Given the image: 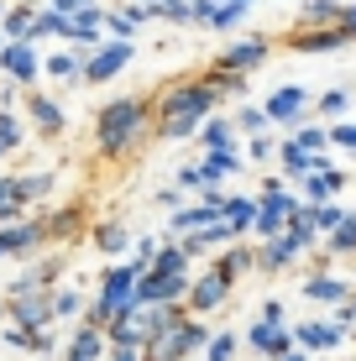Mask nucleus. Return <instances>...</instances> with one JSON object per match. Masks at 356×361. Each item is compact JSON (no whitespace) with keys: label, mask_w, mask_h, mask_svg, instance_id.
Returning <instances> with one entry per match:
<instances>
[{"label":"nucleus","mask_w":356,"mask_h":361,"mask_svg":"<svg viewBox=\"0 0 356 361\" xmlns=\"http://www.w3.org/2000/svg\"><path fill=\"white\" fill-rule=\"evenodd\" d=\"M152 99L147 94H121L94 116V152L100 157H131L152 136Z\"/></svg>","instance_id":"1"},{"label":"nucleus","mask_w":356,"mask_h":361,"mask_svg":"<svg viewBox=\"0 0 356 361\" xmlns=\"http://www.w3.org/2000/svg\"><path fill=\"white\" fill-rule=\"evenodd\" d=\"M137 278H142V262H121V267H105V278H100V293H94V304H90V314H84V325H94V330L116 325V319L131 309V288H137Z\"/></svg>","instance_id":"2"},{"label":"nucleus","mask_w":356,"mask_h":361,"mask_svg":"<svg viewBox=\"0 0 356 361\" xmlns=\"http://www.w3.org/2000/svg\"><path fill=\"white\" fill-rule=\"evenodd\" d=\"M204 341H210V325L194 319V314H183V319H173V325L147 345L142 361H194V356L204 351Z\"/></svg>","instance_id":"3"},{"label":"nucleus","mask_w":356,"mask_h":361,"mask_svg":"<svg viewBox=\"0 0 356 361\" xmlns=\"http://www.w3.org/2000/svg\"><path fill=\"white\" fill-rule=\"evenodd\" d=\"M236 293L226 278H220L215 267H204V272H194L189 278V293H183V309H189L194 319H204V314H215V309H226V298Z\"/></svg>","instance_id":"4"},{"label":"nucleus","mask_w":356,"mask_h":361,"mask_svg":"<svg viewBox=\"0 0 356 361\" xmlns=\"http://www.w3.org/2000/svg\"><path fill=\"white\" fill-rule=\"evenodd\" d=\"M0 314H6L16 330H47V325H53V304H47V293H6V309H0Z\"/></svg>","instance_id":"5"},{"label":"nucleus","mask_w":356,"mask_h":361,"mask_svg":"<svg viewBox=\"0 0 356 361\" xmlns=\"http://www.w3.org/2000/svg\"><path fill=\"white\" fill-rule=\"evenodd\" d=\"M220 204H226V194H200V204H178L173 209V220H168V231H173V241L178 235H194V231H204V226H215L220 220Z\"/></svg>","instance_id":"6"},{"label":"nucleus","mask_w":356,"mask_h":361,"mask_svg":"<svg viewBox=\"0 0 356 361\" xmlns=\"http://www.w3.org/2000/svg\"><path fill=\"white\" fill-rule=\"evenodd\" d=\"M304 110H309V90H304V84H283V90L267 94L262 116H267V126H299Z\"/></svg>","instance_id":"7"},{"label":"nucleus","mask_w":356,"mask_h":361,"mask_svg":"<svg viewBox=\"0 0 356 361\" xmlns=\"http://www.w3.org/2000/svg\"><path fill=\"white\" fill-rule=\"evenodd\" d=\"M262 58H267V42H262V37H247V42H231L226 53L215 58V73H226V79H247L252 68H262Z\"/></svg>","instance_id":"8"},{"label":"nucleus","mask_w":356,"mask_h":361,"mask_svg":"<svg viewBox=\"0 0 356 361\" xmlns=\"http://www.w3.org/2000/svg\"><path fill=\"white\" fill-rule=\"evenodd\" d=\"M131 63V42H100L94 47V58H84V84H110L121 68Z\"/></svg>","instance_id":"9"},{"label":"nucleus","mask_w":356,"mask_h":361,"mask_svg":"<svg viewBox=\"0 0 356 361\" xmlns=\"http://www.w3.org/2000/svg\"><path fill=\"white\" fill-rule=\"evenodd\" d=\"M288 335L299 351H340L346 345V330L336 319H304V325H288Z\"/></svg>","instance_id":"10"},{"label":"nucleus","mask_w":356,"mask_h":361,"mask_svg":"<svg viewBox=\"0 0 356 361\" xmlns=\"http://www.w3.org/2000/svg\"><path fill=\"white\" fill-rule=\"evenodd\" d=\"M0 73L21 90V84H32L37 73H42V58H37L32 42H6V47H0Z\"/></svg>","instance_id":"11"},{"label":"nucleus","mask_w":356,"mask_h":361,"mask_svg":"<svg viewBox=\"0 0 356 361\" xmlns=\"http://www.w3.org/2000/svg\"><path fill=\"white\" fill-rule=\"evenodd\" d=\"M304 204H330V199H336L340 189H346V173H340V168H330V163H320V168H309V173H304Z\"/></svg>","instance_id":"12"},{"label":"nucleus","mask_w":356,"mask_h":361,"mask_svg":"<svg viewBox=\"0 0 356 361\" xmlns=\"http://www.w3.org/2000/svg\"><path fill=\"white\" fill-rule=\"evenodd\" d=\"M27 116H32V126H37V136H42V142H58V136H63V126H68L63 105H58V99H47V94H27Z\"/></svg>","instance_id":"13"},{"label":"nucleus","mask_w":356,"mask_h":361,"mask_svg":"<svg viewBox=\"0 0 356 361\" xmlns=\"http://www.w3.org/2000/svg\"><path fill=\"white\" fill-rule=\"evenodd\" d=\"M142 272H157V278H194V257L183 252L178 241H157L152 262H147Z\"/></svg>","instance_id":"14"},{"label":"nucleus","mask_w":356,"mask_h":361,"mask_svg":"<svg viewBox=\"0 0 356 361\" xmlns=\"http://www.w3.org/2000/svg\"><path fill=\"white\" fill-rule=\"evenodd\" d=\"M241 163H247V157H241V147H226V152H204L200 163H194V173H200V183H204V189H215L220 178L241 173Z\"/></svg>","instance_id":"15"},{"label":"nucleus","mask_w":356,"mask_h":361,"mask_svg":"<svg viewBox=\"0 0 356 361\" xmlns=\"http://www.w3.org/2000/svg\"><path fill=\"white\" fill-rule=\"evenodd\" d=\"M293 257H299V246H293L288 235H273V241H262L252 252V272H283Z\"/></svg>","instance_id":"16"},{"label":"nucleus","mask_w":356,"mask_h":361,"mask_svg":"<svg viewBox=\"0 0 356 361\" xmlns=\"http://www.w3.org/2000/svg\"><path fill=\"white\" fill-rule=\"evenodd\" d=\"M0 246H6V257H27L37 252V246H47V235H42V220H27V226H6L0 231Z\"/></svg>","instance_id":"17"},{"label":"nucleus","mask_w":356,"mask_h":361,"mask_svg":"<svg viewBox=\"0 0 356 361\" xmlns=\"http://www.w3.org/2000/svg\"><path fill=\"white\" fill-rule=\"evenodd\" d=\"M105 330H94V325H84L79 319V330H73V341H68V361H105Z\"/></svg>","instance_id":"18"},{"label":"nucleus","mask_w":356,"mask_h":361,"mask_svg":"<svg viewBox=\"0 0 356 361\" xmlns=\"http://www.w3.org/2000/svg\"><path fill=\"white\" fill-rule=\"evenodd\" d=\"M304 293H309L314 304H346L351 283L346 278H330V272H314V278H304Z\"/></svg>","instance_id":"19"},{"label":"nucleus","mask_w":356,"mask_h":361,"mask_svg":"<svg viewBox=\"0 0 356 361\" xmlns=\"http://www.w3.org/2000/svg\"><path fill=\"white\" fill-rule=\"evenodd\" d=\"M79 226H84V209H79V204L42 215V235H47V241H73V235H79Z\"/></svg>","instance_id":"20"},{"label":"nucleus","mask_w":356,"mask_h":361,"mask_svg":"<svg viewBox=\"0 0 356 361\" xmlns=\"http://www.w3.org/2000/svg\"><path fill=\"white\" fill-rule=\"evenodd\" d=\"M42 194H53V173H16V178H11V199H16L21 209L37 204Z\"/></svg>","instance_id":"21"},{"label":"nucleus","mask_w":356,"mask_h":361,"mask_svg":"<svg viewBox=\"0 0 356 361\" xmlns=\"http://www.w3.org/2000/svg\"><path fill=\"white\" fill-rule=\"evenodd\" d=\"M215 272L231 283V288H236V283L252 272V246H226V252L215 257Z\"/></svg>","instance_id":"22"},{"label":"nucleus","mask_w":356,"mask_h":361,"mask_svg":"<svg viewBox=\"0 0 356 361\" xmlns=\"http://www.w3.org/2000/svg\"><path fill=\"white\" fill-rule=\"evenodd\" d=\"M336 47H346V32H340V27L299 32V37H293V53H336Z\"/></svg>","instance_id":"23"},{"label":"nucleus","mask_w":356,"mask_h":361,"mask_svg":"<svg viewBox=\"0 0 356 361\" xmlns=\"http://www.w3.org/2000/svg\"><path fill=\"white\" fill-rule=\"evenodd\" d=\"M252 215H257V199H241V194H226V204H220V220H226L236 235L252 231Z\"/></svg>","instance_id":"24"},{"label":"nucleus","mask_w":356,"mask_h":361,"mask_svg":"<svg viewBox=\"0 0 356 361\" xmlns=\"http://www.w3.org/2000/svg\"><path fill=\"white\" fill-rule=\"evenodd\" d=\"M231 136H236V131H231V121H226V116H210L200 131H194V142H200L204 152H226V147H236Z\"/></svg>","instance_id":"25"},{"label":"nucleus","mask_w":356,"mask_h":361,"mask_svg":"<svg viewBox=\"0 0 356 361\" xmlns=\"http://www.w3.org/2000/svg\"><path fill=\"white\" fill-rule=\"evenodd\" d=\"M90 241L100 246L105 257H116V252H126V246H131V231L121 226V220H100V226L90 231Z\"/></svg>","instance_id":"26"},{"label":"nucleus","mask_w":356,"mask_h":361,"mask_svg":"<svg viewBox=\"0 0 356 361\" xmlns=\"http://www.w3.org/2000/svg\"><path fill=\"white\" fill-rule=\"evenodd\" d=\"M47 37H63V16H58V11H32V21H27V37H21V42H47Z\"/></svg>","instance_id":"27"},{"label":"nucleus","mask_w":356,"mask_h":361,"mask_svg":"<svg viewBox=\"0 0 356 361\" xmlns=\"http://www.w3.org/2000/svg\"><path fill=\"white\" fill-rule=\"evenodd\" d=\"M304 220H309L314 235H330L340 220H346V204H336V199H330V204H304Z\"/></svg>","instance_id":"28"},{"label":"nucleus","mask_w":356,"mask_h":361,"mask_svg":"<svg viewBox=\"0 0 356 361\" xmlns=\"http://www.w3.org/2000/svg\"><path fill=\"white\" fill-rule=\"evenodd\" d=\"M42 68L53 73V79H79L84 73V47H63V53H53V58H42Z\"/></svg>","instance_id":"29"},{"label":"nucleus","mask_w":356,"mask_h":361,"mask_svg":"<svg viewBox=\"0 0 356 361\" xmlns=\"http://www.w3.org/2000/svg\"><path fill=\"white\" fill-rule=\"evenodd\" d=\"M336 21H340V6H336V0H309V6H304V16H299V27L325 32V27H336Z\"/></svg>","instance_id":"30"},{"label":"nucleus","mask_w":356,"mask_h":361,"mask_svg":"<svg viewBox=\"0 0 356 361\" xmlns=\"http://www.w3.org/2000/svg\"><path fill=\"white\" fill-rule=\"evenodd\" d=\"M27 21H32L27 0H21V6H6L0 11V37H6V42H21V37H27Z\"/></svg>","instance_id":"31"},{"label":"nucleus","mask_w":356,"mask_h":361,"mask_svg":"<svg viewBox=\"0 0 356 361\" xmlns=\"http://www.w3.org/2000/svg\"><path fill=\"white\" fill-rule=\"evenodd\" d=\"M293 147H299L304 157H314V163H325L330 136H325V126H299V131H293Z\"/></svg>","instance_id":"32"},{"label":"nucleus","mask_w":356,"mask_h":361,"mask_svg":"<svg viewBox=\"0 0 356 361\" xmlns=\"http://www.w3.org/2000/svg\"><path fill=\"white\" fill-rule=\"evenodd\" d=\"M278 168H283V178H304L309 168H320L314 157H304L293 142H278Z\"/></svg>","instance_id":"33"},{"label":"nucleus","mask_w":356,"mask_h":361,"mask_svg":"<svg viewBox=\"0 0 356 361\" xmlns=\"http://www.w3.org/2000/svg\"><path fill=\"white\" fill-rule=\"evenodd\" d=\"M47 304H53V319H79L84 314V298L73 288H53V293H47Z\"/></svg>","instance_id":"34"},{"label":"nucleus","mask_w":356,"mask_h":361,"mask_svg":"<svg viewBox=\"0 0 356 361\" xmlns=\"http://www.w3.org/2000/svg\"><path fill=\"white\" fill-rule=\"evenodd\" d=\"M241 351H236V330H220V335H210L204 341V361H236Z\"/></svg>","instance_id":"35"},{"label":"nucleus","mask_w":356,"mask_h":361,"mask_svg":"<svg viewBox=\"0 0 356 361\" xmlns=\"http://www.w3.org/2000/svg\"><path fill=\"white\" fill-rule=\"evenodd\" d=\"M325 241H330V252H336V257H340V252H356V209H346V220H340Z\"/></svg>","instance_id":"36"},{"label":"nucleus","mask_w":356,"mask_h":361,"mask_svg":"<svg viewBox=\"0 0 356 361\" xmlns=\"http://www.w3.org/2000/svg\"><path fill=\"white\" fill-rule=\"evenodd\" d=\"M247 131V136H267V116H262V105H236V121H231V131Z\"/></svg>","instance_id":"37"},{"label":"nucleus","mask_w":356,"mask_h":361,"mask_svg":"<svg viewBox=\"0 0 356 361\" xmlns=\"http://www.w3.org/2000/svg\"><path fill=\"white\" fill-rule=\"evenodd\" d=\"M346 110H351V94L346 90H325L320 94V116L325 121H346Z\"/></svg>","instance_id":"38"},{"label":"nucleus","mask_w":356,"mask_h":361,"mask_svg":"<svg viewBox=\"0 0 356 361\" xmlns=\"http://www.w3.org/2000/svg\"><path fill=\"white\" fill-rule=\"evenodd\" d=\"M257 325H267V330H288V309L278 304V298H262V314H257Z\"/></svg>","instance_id":"39"},{"label":"nucleus","mask_w":356,"mask_h":361,"mask_svg":"<svg viewBox=\"0 0 356 361\" xmlns=\"http://www.w3.org/2000/svg\"><path fill=\"white\" fill-rule=\"evenodd\" d=\"M330 147H346V152H356V121H336V126H325Z\"/></svg>","instance_id":"40"},{"label":"nucleus","mask_w":356,"mask_h":361,"mask_svg":"<svg viewBox=\"0 0 356 361\" xmlns=\"http://www.w3.org/2000/svg\"><path fill=\"white\" fill-rule=\"evenodd\" d=\"M273 152H278L273 136H247V152H241V157H252V163H273Z\"/></svg>","instance_id":"41"},{"label":"nucleus","mask_w":356,"mask_h":361,"mask_svg":"<svg viewBox=\"0 0 356 361\" xmlns=\"http://www.w3.org/2000/svg\"><path fill=\"white\" fill-rule=\"evenodd\" d=\"M0 142H6V152H11V147H21V121L11 116V110H0Z\"/></svg>","instance_id":"42"},{"label":"nucleus","mask_w":356,"mask_h":361,"mask_svg":"<svg viewBox=\"0 0 356 361\" xmlns=\"http://www.w3.org/2000/svg\"><path fill=\"white\" fill-rule=\"evenodd\" d=\"M152 252H157V235H137V241H131V262H152Z\"/></svg>","instance_id":"43"},{"label":"nucleus","mask_w":356,"mask_h":361,"mask_svg":"<svg viewBox=\"0 0 356 361\" xmlns=\"http://www.w3.org/2000/svg\"><path fill=\"white\" fill-rule=\"evenodd\" d=\"M94 0H47V11H58V16H79V11H90Z\"/></svg>","instance_id":"44"},{"label":"nucleus","mask_w":356,"mask_h":361,"mask_svg":"<svg viewBox=\"0 0 356 361\" xmlns=\"http://www.w3.org/2000/svg\"><path fill=\"white\" fill-rule=\"evenodd\" d=\"M336 325H340V330H351V325H356V293L346 298V304H336Z\"/></svg>","instance_id":"45"},{"label":"nucleus","mask_w":356,"mask_h":361,"mask_svg":"<svg viewBox=\"0 0 356 361\" xmlns=\"http://www.w3.org/2000/svg\"><path fill=\"white\" fill-rule=\"evenodd\" d=\"M6 345H16V351H32V330H16V325H6Z\"/></svg>","instance_id":"46"},{"label":"nucleus","mask_w":356,"mask_h":361,"mask_svg":"<svg viewBox=\"0 0 356 361\" xmlns=\"http://www.w3.org/2000/svg\"><path fill=\"white\" fill-rule=\"evenodd\" d=\"M340 32H346V42H356V6H340V21H336Z\"/></svg>","instance_id":"47"},{"label":"nucleus","mask_w":356,"mask_h":361,"mask_svg":"<svg viewBox=\"0 0 356 361\" xmlns=\"http://www.w3.org/2000/svg\"><path fill=\"white\" fill-rule=\"evenodd\" d=\"M105 361H142V351H137V345H110Z\"/></svg>","instance_id":"48"},{"label":"nucleus","mask_w":356,"mask_h":361,"mask_svg":"<svg viewBox=\"0 0 356 361\" xmlns=\"http://www.w3.org/2000/svg\"><path fill=\"white\" fill-rule=\"evenodd\" d=\"M157 204H163V209H178V204H183V194L173 189V183H168V189H157Z\"/></svg>","instance_id":"49"},{"label":"nucleus","mask_w":356,"mask_h":361,"mask_svg":"<svg viewBox=\"0 0 356 361\" xmlns=\"http://www.w3.org/2000/svg\"><path fill=\"white\" fill-rule=\"evenodd\" d=\"M278 361H309V351H299V345H293V351H283Z\"/></svg>","instance_id":"50"},{"label":"nucleus","mask_w":356,"mask_h":361,"mask_svg":"<svg viewBox=\"0 0 356 361\" xmlns=\"http://www.w3.org/2000/svg\"><path fill=\"white\" fill-rule=\"evenodd\" d=\"M137 6H157V0H137Z\"/></svg>","instance_id":"51"},{"label":"nucleus","mask_w":356,"mask_h":361,"mask_svg":"<svg viewBox=\"0 0 356 361\" xmlns=\"http://www.w3.org/2000/svg\"><path fill=\"white\" fill-rule=\"evenodd\" d=\"M0 262H6V246H0Z\"/></svg>","instance_id":"52"},{"label":"nucleus","mask_w":356,"mask_h":361,"mask_svg":"<svg viewBox=\"0 0 356 361\" xmlns=\"http://www.w3.org/2000/svg\"><path fill=\"white\" fill-rule=\"evenodd\" d=\"M0 157H6V142H0Z\"/></svg>","instance_id":"53"},{"label":"nucleus","mask_w":356,"mask_h":361,"mask_svg":"<svg viewBox=\"0 0 356 361\" xmlns=\"http://www.w3.org/2000/svg\"><path fill=\"white\" fill-rule=\"evenodd\" d=\"M0 11H6V0H0Z\"/></svg>","instance_id":"54"},{"label":"nucleus","mask_w":356,"mask_h":361,"mask_svg":"<svg viewBox=\"0 0 356 361\" xmlns=\"http://www.w3.org/2000/svg\"><path fill=\"white\" fill-rule=\"evenodd\" d=\"M0 47H6V37H0Z\"/></svg>","instance_id":"55"},{"label":"nucleus","mask_w":356,"mask_h":361,"mask_svg":"<svg viewBox=\"0 0 356 361\" xmlns=\"http://www.w3.org/2000/svg\"><path fill=\"white\" fill-rule=\"evenodd\" d=\"M194 361H200V356H194Z\"/></svg>","instance_id":"56"}]
</instances>
